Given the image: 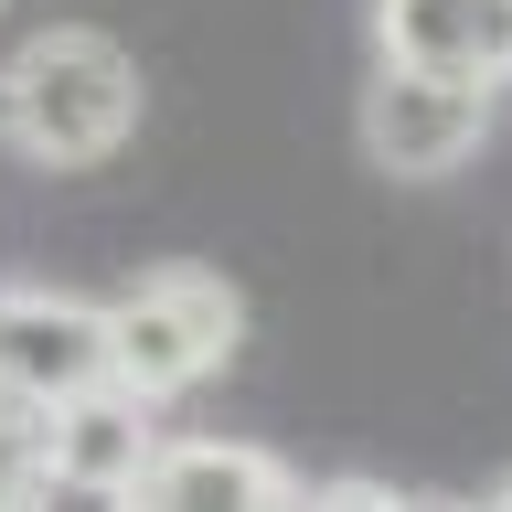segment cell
I'll return each mask as SVG.
<instances>
[{
	"label": "cell",
	"instance_id": "obj_1",
	"mask_svg": "<svg viewBox=\"0 0 512 512\" xmlns=\"http://www.w3.org/2000/svg\"><path fill=\"white\" fill-rule=\"evenodd\" d=\"M139 128V54L96 22H54L0 64V139L43 171H86Z\"/></svg>",
	"mask_w": 512,
	"mask_h": 512
},
{
	"label": "cell",
	"instance_id": "obj_4",
	"mask_svg": "<svg viewBox=\"0 0 512 512\" xmlns=\"http://www.w3.org/2000/svg\"><path fill=\"white\" fill-rule=\"evenodd\" d=\"M160 448V416L150 395L128 384H75L43 406V491H86V502H128L139 491V459Z\"/></svg>",
	"mask_w": 512,
	"mask_h": 512
},
{
	"label": "cell",
	"instance_id": "obj_9",
	"mask_svg": "<svg viewBox=\"0 0 512 512\" xmlns=\"http://www.w3.org/2000/svg\"><path fill=\"white\" fill-rule=\"evenodd\" d=\"M491 502H512V480H502V491H491Z\"/></svg>",
	"mask_w": 512,
	"mask_h": 512
},
{
	"label": "cell",
	"instance_id": "obj_6",
	"mask_svg": "<svg viewBox=\"0 0 512 512\" xmlns=\"http://www.w3.org/2000/svg\"><path fill=\"white\" fill-rule=\"evenodd\" d=\"M374 43L384 64L512 86V0H374Z\"/></svg>",
	"mask_w": 512,
	"mask_h": 512
},
{
	"label": "cell",
	"instance_id": "obj_3",
	"mask_svg": "<svg viewBox=\"0 0 512 512\" xmlns=\"http://www.w3.org/2000/svg\"><path fill=\"white\" fill-rule=\"evenodd\" d=\"M491 96L480 75H427V64H384L363 86V150L395 171V182H438L491 139Z\"/></svg>",
	"mask_w": 512,
	"mask_h": 512
},
{
	"label": "cell",
	"instance_id": "obj_8",
	"mask_svg": "<svg viewBox=\"0 0 512 512\" xmlns=\"http://www.w3.org/2000/svg\"><path fill=\"white\" fill-rule=\"evenodd\" d=\"M32 491H43V395L0 384V502H32Z\"/></svg>",
	"mask_w": 512,
	"mask_h": 512
},
{
	"label": "cell",
	"instance_id": "obj_7",
	"mask_svg": "<svg viewBox=\"0 0 512 512\" xmlns=\"http://www.w3.org/2000/svg\"><path fill=\"white\" fill-rule=\"evenodd\" d=\"M128 502H171V512H192V502H299V480L246 438H160L139 459Z\"/></svg>",
	"mask_w": 512,
	"mask_h": 512
},
{
	"label": "cell",
	"instance_id": "obj_5",
	"mask_svg": "<svg viewBox=\"0 0 512 512\" xmlns=\"http://www.w3.org/2000/svg\"><path fill=\"white\" fill-rule=\"evenodd\" d=\"M107 374V310L64 288H0V384L11 395H75Z\"/></svg>",
	"mask_w": 512,
	"mask_h": 512
},
{
	"label": "cell",
	"instance_id": "obj_2",
	"mask_svg": "<svg viewBox=\"0 0 512 512\" xmlns=\"http://www.w3.org/2000/svg\"><path fill=\"white\" fill-rule=\"evenodd\" d=\"M246 342V299L214 278V267H150V278H128L107 299V384L128 395H192L203 374H224Z\"/></svg>",
	"mask_w": 512,
	"mask_h": 512
}]
</instances>
